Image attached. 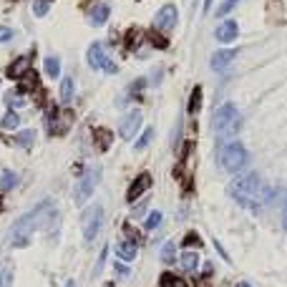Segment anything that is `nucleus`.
<instances>
[{
  "label": "nucleus",
  "mask_w": 287,
  "mask_h": 287,
  "mask_svg": "<svg viewBox=\"0 0 287 287\" xmlns=\"http://www.w3.org/2000/svg\"><path fill=\"white\" fill-rule=\"evenodd\" d=\"M237 33H239L237 20H224V23L217 28V40H219V43H232V40H237Z\"/></svg>",
  "instance_id": "13"
},
{
  "label": "nucleus",
  "mask_w": 287,
  "mask_h": 287,
  "mask_svg": "<svg viewBox=\"0 0 287 287\" xmlns=\"http://www.w3.org/2000/svg\"><path fill=\"white\" fill-rule=\"evenodd\" d=\"M222 166L230 174H239L242 169L247 166V161H249V154H247V149L242 146L239 141H232V144H227L224 149H222Z\"/></svg>",
  "instance_id": "3"
},
{
  "label": "nucleus",
  "mask_w": 287,
  "mask_h": 287,
  "mask_svg": "<svg viewBox=\"0 0 287 287\" xmlns=\"http://www.w3.org/2000/svg\"><path fill=\"white\" fill-rule=\"evenodd\" d=\"M36 88H40L38 86V76H36V71H28V76H23V78H20L18 91H20V94H25V91L30 94V91H36Z\"/></svg>",
  "instance_id": "18"
},
{
  "label": "nucleus",
  "mask_w": 287,
  "mask_h": 287,
  "mask_svg": "<svg viewBox=\"0 0 287 287\" xmlns=\"http://www.w3.org/2000/svg\"><path fill=\"white\" fill-rule=\"evenodd\" d=\"M73 78H71V76H68V78H63V81H60V101H63V103H71V98H73Z\"/></svg>",
  "instance_id": "21"
},
{
  "label": "nucleus",
  "mask_w": 287,
  "mask_h": 287,
  "mask_svg": "<svg viewBox=\"0 0 287 287\" xmlns=\"http://www.w3.org/2000/svg\"><path fill=\"white\" fill-rule=\"evenodd\" d=\"M98 179H101V166H94L78 184H76V204H86V199L91 194H94V189H96V184H98Z\"/></svg>",
  "instance_id": "7"
},
{
  "label": "nucleus",
  "mask_w": 287,
  "mask_h": 287,
  "mask_svg": "<svg viewBox=\"0 0 287 287\" xmlns=\"http://www.w3.org/2000/svg\"><path fill=\"white\" fill-rule=\"evenodd\" d=\"M45 73H48V78H58L60 76V60L56 58V56H51V58H45Z\"/></svg>",
  "instance_id": "22"
},
{
  "label": "nucleus",
  "mask_w": 287,
  "mask_h": 287,
  "mask_svg": "<svg viewBox=\"0 0 287 287\" xmlns=\"http://www.w3.org/2000/svg\"><path fill=\"white\" fill-rule=\"evenodd\" d=\"M161 287H187V282L181 280V277H176V275H161Z\"/></svg>",
  "instance_id": "28"
},
{
  "label": "nucleus",
  "mask_w": 287,
  "mask_h": 287,
  "mask_svg": "<svg viewBox=\"0 0 287 287\" xmlns=\"http://www.w3.org/2000/svg\"><path fill=\"white\" fill-rule=\"evenodd\" d=\"M239 287H252V285H249V282H242V285H239Z\"/></svg>",
  "instance_id": "45"
},
{
  "label": "nucleus",
  "mask_w": 287,
  "mask_h": 287,
  "mask_svg": "<svg viewBox=\"0 0 287 287\" xmlns=\"http://www.w3.org/2000/svg\"><path fill=\"white\" fill-rule=\"evenodd\" d=\"M51 209H53V202L51 199H43L36 209H30L28 214H23L18 222L13 224V230H10V245L13 247H25L28 245V237L43 224L45 214H48Z\"/></svg>",
  "instance_id": "2"
},
{
  "label": "nucleus",
  "mask_w": 287,
  "mask_h": 287,
  "mask_svg": "<svg viewBox=\"0 0 287 287\" xmlns=\"http://www.w3.org/2000/svg\"><path fill=\"white\" fill-rule=\"evenodd\" d=\"M66 287H76V282H73V280H68V282H66Z\"/></svg>",
  "instance_id": "44"
},
{
  "label": "nucleus",
  "mask_w": 287,
  "mask_h": 287,
  "mask_svg": "<svg viewBox=\"0 0 287 287\" xmlns=\"http://www.w3.org/2000/svg\"><path fill=\"white\" fill-rule=\"evenodd\" d=\"M214 129L219 131V136H232L239 129V114L234 103H224L214 116Z\"/></svg>",
  "instance_id": "4"
},
{
  "label": "nucleus",
  "mask_w": 287,
  "mask_h": 287,
  "mask_svg": "<svg viewBox=\"0 0 287 287\" xmlns=\"http://www.w3.org/2000/svg\"><path fill=\"white\" fill-rule=\"evenodd\" d=\"M199 287H209V285H199Z\"/></svg>",
  "instance_id": "47"
},
{
  "label": "nucleus",
  "mask_w": 287,
  "mask_h": 287,
  "mask_svg": "<svg viewBox=\"0 0 287 287\" xmlns=\"http://www.w3.org/2000/svg\"><path fill=\"white\" fill-rule=\"evenodd\" d=\"M146 209V202H141V204H136L134 207V217H141V211Z\"/></svg>",
  "instance_id": "41"
},
{
  "label": "nucleus",
  "mask_w": 287,
  "mask_h": 287,
  "mask_svg": "<svg viewBox=\"0 0 287 287\" xmlns=\"http://www.w3.org/2000/svg\"><path fill=\"white\" fill-rule=\"evenodd\" d=\"M202 245V239H199V234H187L184 237V242H181V247H184V249H191V247H199Z\"/></svg>",
  "instance_id": "33"
},
{
  "label": "nucleus",
  "mask_w": 287,
  "mask_h": 287,
  "mask_svg": "<svg viewBox=\"0 0 287 287\" xmlns=\"http://www.w3.org/2000/svg\"><path fill=\"white\" fill-rule=\"evenodd\" d=\"M149 40L156 45V48H166V45H169V40H166L164 36H156V33H149Z\"/></svg>",
  "instance_id": "35"
},
{
  "label": "nucleus",
  "mask_w": 287,
  "mask_h": 287,
  "mask_svg": "<svg viewBox=\"0 0 287 287\" xmlns=\"http://www.w3.org/2000/svg\"><path fill=\"white\" fill-rule=\"evenodd\" d=\"M239 0H224V3L217 8V15H227V13H232V8H237Z\"/></svg>",
  "instance_id": "34"
},
{
  "label": "nucleus",
  "mask_w": 287,
  "mask_h": 287,
  "mask_svg": "<svg viewBox=\"0 0 287 287\" xmlns=\"http://www.w3.org/2000/svg\"><path fill=\"white\" fill-rule=\"evenodd\" d=\"M30 60H33V56H20V58H15L13 63L8 66V78L20 81L23 76L30 71Z\"/></svg>",
  "instance_id": "12"
},
{
  "label": "nucleus",
  "mask_w": 287,
  "mask_h": 287,
  "mask_svg": "<svg viewBox=\"0 0 287 287\" xmlns=\"http://www.w3.org/2000/svg\"><path fill=\"white\" fill-rule=\"evenodd\" d=\"M5 106H13V109L25 106V98L20 96V91H8V94H5Z\"/></svg>",
  "instance_id": "26"
},
{
  "label": "nucleus",
  "mask_w": 287,
  "mask_h": 287,
  "mask_svg": "<svg viewBox=\"0 0 287 287\" xmlns=\"http://www.w3.org/2000/svg\"><path fill=\"white\" fill-rule=\"evenodd\" d=\"M176 25V5H164L156 18H154V30H159V33H169V30Z\"/></svg>",
  "instance_id": "9"
},
{
  "label": "nucleus",
  "mask_w": 287,
  "mask_h": 287,
  "mask_svg": "<svg viewBox=\"0 0 287 287\" xmlns=\"http://www.w3.org/2000/svg\"><path fill=\"white\" fill-rule=\"evenodd\" d=\"M13 38V30L8 28V25H0V43H5V40H10Z\"/></svg>",
  "instance_id": "38"
},
{
  "label": "nucleus",
  "mask_w": 287,
  "mask_h": 287,
  "mask_svg": "<svg viewBox=\"0 0 287 287\" xmlns=\"http://www.w3.org/2000/svg\"><path fill=\"white\" fill-rule=\"evenodd\" d=\"M161 219H164L161 211H151V214L146 217V230H149V232H151V230H156V227L161 224Z\"/></svg>",
  "instance_id": "30"
},
{
  "label": "nucleus",
  "mask_w": 287,
  "mask_h": 287,
  "mask_svg": "<svg viewBox=\"0 0 287 287\" xmlns=\"http://www.w3.org/2000/svg\"><path fill=\"white\" fill-rule=\"evenodd\" d=\"M48 8H51L48 0H36V3H33V13L38 15V18H43V15H48Z\"/></svg>",
  "instance_id": "31"
},
{
  "label": "nucleus",
  "mask_w": 287,
  "mask_h": 287,
  "mask_svg": "<svg viewBox=\"0 0 287 287\" xmlns=\"http://www.w3.org/2000/svg\"><path fill=\"white\" fill-rule=\"evenodd\" d=\"M15 141H18V146H23V149H30L33 141H36V131L33 129H23L18 136H15Z\"/></svg>",
  "instance_id": "20"
},
{
  "label": "nucleus",
  "mask_w": 287,
  "mask_h": 287,
  "mask_svg": "<svg viewBox=\"0 0 287 287\" xmlns=\"http://www.w3.org/2000/svg\"><path fill=\"white\" fill-rule=\"evenodd\" d=\"M230 194L232 199H237L242 207H249V209H257L262 207L265 199L269 196V189L262 181V176L257 172H249V174H242L237 176L232 184H230Z\"/></svg>",
  "instance_id": "1"
},
{
  "label": "nucleus",
  "mask_w": 287,
  "mask_h": 287,
  "mask_svg": "<svg viewBox=\"0 0 287 287\" xmlns=\"http://www.w3.org/2000/svg\"><path fill=\"white\" fill-rule=\"evenodd\" d=\"M209 8H211V0H204V13H209Z\"/></svg>",
  "instance_id": "42"
},
{
  "label": "nucleus",
  "mask_w": 287,
  "mask_h": 287,
  "mask_svg": "<svg viewBox=\"0 0 287 287\" xmlns=\"http://www.w3.org/2000/svg\"><path fill=\"white\" fill-rule=\"evenodd\" d=\"M71 124H73L71 111H58L56 106H48V114H45V129H48V134L60 136Z\"/></svg>",
  "instance_id": "5"
},
{
  "label": "nucleus",
  "mask_w": 287,
  "mask_h": 287,
  "mask_svg": "<svg viewBox=\"0 0 287 287\" xmlns=\"http://www.w3.org/2000/svg\"><path fill=\"white\" fill-rule=\"evenodd\" d=\"M282 222H285V230H287V204H285V217H282Z\"/></svg>",
  "instance_id": "43"
},
{
  "label": "nucleus",
  "mask_w": 287,
  "mask_h": 287,
  "mask_svg": "<svg viewBox=\"0 0 287 287\" xmlns=\"http://www.w3.org/2000/svg\"><path fill=\"white\" fill-rule=\"evenodd\" d=\"M116 254L124 262H131L136 257V242H118V245H116Z\"/></svg>",
  "instance_id": "17"
},
{
  "label": "nucleus",
  "mask_w": 287,
  "mask_h": 287,
  "mask_svg": "<svg viewBox=\"0 0 287 287\" xmlns=\"http://www.w3.org/2000/svg\"><path fill=\"white\" fill-rule=\"evenodd\" d=\"M109 15H111V8L109 5H94V8H91V13H88V20H91V25H103L106 20H109Z\"/></svg>",
  "instance_id": "15"
},
{
  "label": "nucleus",
  "mask_w": 287,
  "mask_h": 287,
  "mask_svg": "<svg viewBox=\"0 0 287 287\" xmlns=\"http://www.w3.org/2000/svg\"><path fill=\"white\" fill-rule=\"evenodd\" d=\"M0 209H3V196H0Z\"/></svg>",
  "instance_id": "46"
},
{
  "label": "nucleus",
  "mask_w": 287,
  "mask_h": 287,
  "mask_svg": "<svg viewBox=\"0 0 287 287\" xmlns=\"http://www.w3.org/2000/svg\"><path fill=\"white\" fill-rule=\"evenodd\" d=\"M139 126H141V114L139 111H129L124 118H121L118 134L124 136V139H134V134L139 131Z\"/></svg>",
  "instance_id": "10"
},
{
  "label": "nucleus",
  "mask_w": 287,
  "mask_h": 287,
  "mask_svg": "<svg viewBox=\"0 0 287 287\" xmlns=\"http://www.w3.org/2000/svg\"><path fill=\"white\" fill-rule=\"evenodd\" d=\"M48 3H51V0H48Z\"/></svg>",
  "instance_id": "48"
},
{
  "label": "nucleus",
  "mask_w": 287,
  "mask_h": 287,
  "mask_svg": "<svg viewBox=\"0 0 287 287\" xmlns=\"http://www.w3.org/2000/svg\"><path fill=\"white\" fill-rule=\"evenodd\" d=\"M18 124H20V116L15 111H8L3 116V121H0V126H3V129H18Z\"/></svg>",
  "instance_id": "27"
},
{
  "label": "nucleus",
  "mask_w": 287,
  "mask_h": 287,
  "mask_svg": "<svg viewBox=\"0 0 287 287\" xmlns=\"http://www.w3.org/2000/svg\"><path fill=\"white\" fill-rule=\"evenodd\" d=\"M116 272H118V275H121V277H129V275H131V269H129L126 265H121V262L116 265Z\"/></svg>",
  "instance_id": "39"
},
{
  "label": "nucleus",
  "mask_w": 287,
  "mask_h": 287,
  "mask_svg": "<svg viewBox=\"0 0 287 287\" xmlns=\"http://www.w3.org/2000/svg\"><path fill=\"white\" fill-rule=\"evenodd\" d=\"M214 247H217V252L222 254V260H227V262H230V254H227V252H224V247L219 245V242H217V239H214Z\"/></svg>",
  "instance_id": "40"
},
{
  "label": "nucleus",
  "mask_w": 287,
  "mask_h": 287,
  "mask_svg": "<svg viewBox=\"0 0 287 287\" xmlns=\"http://www.w3.org/2000/svg\"><path fill=\"white\" fill-rule=\"evenodd\" d=\"M161 260L166 265H172L176 260V242H166V245L161 247Z\"/></svg>",
  "instance_id": "23"
},
{
  "label": "nucleus",
  "mask_w": 287,
  "mask_h": 287,
  "mask_svg": "<svg viewBox=\"0 0 287 287\" xmlns=\"http://www.w3.org/2000/svg\"><path fill=\"white\" fill-rule=\"evenodd\" d=\"M10 285H13V269L0 267V287H10Z\"/></svg>",
  "instance_id": "32"
},
{
  "label": "nucleus",
  "mask_w": 287,
  "mask_h": 287,
  "mask_svg": "<svg viewBox=\"0 0 287 287\" xmlns=\"http://www.w3.org/2000/svg\"><path fill=\"white\" fill-rule=\"evenodd\" d=\"M154 139V129H146L139 139H136V151H141V149H146L149 146V141Z\"/></svg>",
  "instance_id": "29"
},
{
  "label": "nucleus",
  "mask_w": 287,
  "mask_h": 287,
  "mask_svg": "<svg viewBox=\"0 0 287 287\" xmlns=\"http://www.w3.org/2000/svg\"><path fill=\"white\" fill-rule=\"evenodd\" d=\"M88 66L91 68H101V71H106V73H118V66L114 63V60H109V56L103 53V45L101 43H94L88 48Z\"/></svg>",
  "instance_id": "8"
},
{
  "label": "nucleus",
  "mask_w": 287,
  "mask_h": 287,
  "mask_svg": "<svg viewBox=\"0 0 287 287\" xmlns=\"http://www.w3.org/2000/svg\"><path fill=\"white\" fill-rule=\"evenodd\" d=\"M199 109H202V88L196 86L191 91V98H189V114H199Z\"/></svg>",
  "instance_id": "24"
},
{
  "label": "nucleus",
  "mask_w": 287,
  "mask_h": 287,
  "mask_svg": "<svg viewBox=\"0 0 287 287\" xmlns=\"http://www.w3.org/2000/svg\"><path fill=\"white\" fill-rule=\"evenodd\" d=\"M94 139H96L98 151H109L111 144H114V134H111L109 129H96V131H94Z\"/></svg>",
  "instance_id": "16"
},
{
  "label": "nucleus",
  "mask_w": 287,
  "mask_h": 287,
  "mask_svg": "<svg viewBox=\"0 0 287 287\" xmlns=\"http://www.w3.org/2000/svg\"><path fill=\"white\" fill-rule=\"evenodd\" d=\"M15 184H18V174H15V172H5L3 176H0V189L10 191Z\"/></svg>",
  "instance_id": "25"
},
{
  "label": "nucleus",
  "mask_w": 287,
  "mask_h": 287,
  "mask_svg": "<svg viewBox=\"0 0 287 287\" xmlns=\"http://www.w3.org/2000/svg\"><path fill=\"white\" fill-rule=\"evenodd\" d=\"M103 207L101 204H96V207H91L88 211H86V219H83V237H86V242H94L98 234H101V230H103Z\"/></svg>",
  "instance_id": "6"
},
{
  "label": "nucleus",
  "mask_w": 287,
  "mask_h": 287,
  "mask_svg": "<svg viewBox=\"0 0 287 287\" xmlns=\"http://www.w3.org/2000/svg\"><path fill=\"white\" fill-rule=\"evenodd\" d=\"M144 86H146V81H144V78L134 81V83H131V88H129V96H139V91H144Z\"/></svg>",
  "instance_id": "36"
},
{
  "label": "nucleus",
  "mask_w": 287,
  "mask_h": 287,
  "mask_svg": "<svg viewBox=\"0 0 287 287\" xmlns=\"http://www.w3.org/2000/svg\"><path fill=\"white\" fill-rule=\"evenodd\" d=\"M234 58H237V51H232V48H224V51H217L214 56H211L209 63H211V68H214V71H222V68L230 66Z\"/></svg>",
  "instance_id": "14"
},
{
  "label": "nucleus",
  "mask_w": 287,
  "mask_h": 287,
  "mask_svg": "<svg viewBox=\"0 0 287 287\" xmlns=\"http://www.w3.org/2000/svg\"><path fill=\"white\" fill-rule=\"evenodd\" d=\"M196 265H199V254H196V252L187 249L184 254H181V267H184L187 272H194V269H196Z\"/></svg>",
  "instance_id": "19"
},
{
  "label": "nucleus",
  "mask_w": 287,
  "mask_h": 287,
  "mask_svg": "<svg viewBox=\"0 0 287 287\" xmlns=\"http://www.w3.org/2000/svg\"><path fill=\"white\" fill-rule=\"evenodd\" d=\"M149 187H151V174H139L134 181H131V187H129V194H126V199L129 202H136L139 196L144 194V191H149Z\"/></svg>",
  "instance_id": "11"
},
{
  "label": "nucleus",
  "mask_w": 287,
  "mask_h": 287,
  "mask_svg": "<svg viewBox=\"0 0 287 287\" xmlns=\"http://www.w3.org/2000/svg\"><path fill=\"white\" fill-rule=\"evenodd\" d=\"M106 254H109V245H106L103 249H101V254H98V262H96V275H98V272H101V267H103V262H106Z\"/></svg>",
  "instance_id": "37"
}]
</instances>
